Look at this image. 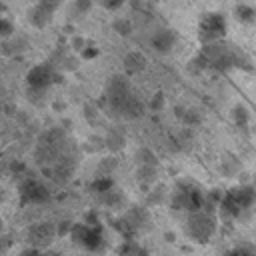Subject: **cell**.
<instances>
[{"mask_svg": "<svg viewBox=\"0 0 256 256\" xmlns=\"http://www.w3.org/2000/svg\"><path fill=\"white\" fill-rule=\"evenodd\" d=\"M72 242L88 252H98L104 248L106 238H104V230L102 224H86V222H74L70 228Z\"/></svg>", "mask_w": 256, "mask_h": 256, "instance_id": "obj_5", "label": "cell"}, {"mask_svg": "<svg viewBox=\"0 0 256 256\" xmlns=\"http://www.w3.org/2000/svg\"><path fill=\"white\" fill-rule=\"evenodd\" d=\"M40 256H56V254H54L52 250H42V254H40Z\"/></svg>", "mask_w": 256, "mask_h": 256, "instance_id": "obj_22", "label": "cell"}, {"mask_svg": "<svg viewBox=\"0 0 256 256\" xmlns=\"http://www.w3.org/2000/svg\"><path fill=\"white\" fill-rule=\"evenodd\" d=\"M218 228V220H216V212L210 210H196V212H188L186 222H184V230L186 236L190 240H194L196 244H208L212 240V236L216 234Z\"/></svg>", "mask_w": 256, "mask_h": 256, "instance_id": "obj_3", "label": "cell"}, {"mask_svg": "<svg viewBox=\"0 0 256 256\" xmlns=\"http://www.w3.org/2000/svg\"><path fill=\"white\" fill-rule=\"evenodd\" d=\"M120 256H150V254H148V250L138 246L132 238H126L124 244L120 246Z\"/></svg>", "mask_w": 256, "mask_h": 256, "instance_id": "obj_13", "label": "cell"}, {"mask_svg": "<svg viewBox=\"0 0 256 256\" xmlns=\"http://www.w3.org/2000/svg\"><path fill=\"white\" fill-rule=\"evenodd\" d=\"M20 198L26 204H44L50 200V190L44 182L38 180H26L20 186Z\"/></svg>", "mask_w": 256, "mask_h": 256, "instance_id": "obj_7", "label": "cell"}, {"mask_svg": "<svg viewBox=\"0 0 256 256\" xmlns=\"http://www.w3.org/2000/svg\"><path fill=\"white\" fill-rule=\"evenodd\" d=\"M12 34H14V26H12V22H10L8 18L0 16V38H10Z\"/></svg>", "mask_w": 256, "mask_h": 256, "instance_id": "obj_17", "label": "cell"}, {"mask_svg": "<svg viewBox=\"0 0 256 256\" xmlns=\"http://www.w3.org/2000/svg\"><path fill=\"white\" fill-rule=\"evenodd\" d=\"M92 4H94V0H76V8L80 12H88L92 8Z\"/></svg>", "mask_w": 256, "mask_h": 256, "instance_id": "obj_20", "label": "cell"}, {"mask_svg": "<svg viewBox=\"0 0 256 256\" xmlns=\"http://www.w3.org/2000/svg\"><path fill=\"white\" fill-rule=\"evenodd\" d=\"M80 54H82V58H86V60H90V58H94V56H98V48H94V46H84V48L80 50Z\"/></svg>", "mask_w": 256, "mask_h": 256, "instance_id": "obj_19", "label": "cell"}, {"mask_svg": "<svg viewBox=\"0 0 256 256\" xmlns=\"http://www.w3.org/2000/svg\"><path fill=\"white\" fill-rule=\"evenodd\" d=\"M2 230H4V222H2V218H0V234H2Z\"/></svg>", "mask_w": 256, "mask_h": 256, "instance_id": "obj_23", "label": "cell"}, {"mask_svg": "<svg viewBox=\"0 0 256 256\" xmlns=\"http://www.w3.org/2000/svg\"><path fill=\"white\" fill-rule=\"evenodd\" d=\"M28 86L32 90H46L54 80H56V72L48 66V64H38L28 72Z\"/></svg>", "mask_w": 256, "mask_h": 256, "instance_id": "obj_8", "label": "cell"}, {"mask_svg": "<svg viewBox=\"0 0 256 256\" xmlns=\"http://www.w3.org/2000/svg\"><path fill=\"white\" fill-rule=\"evenodd\" d=\"M176 44V34L172 30H158L154 36H152V46L158 50V52H170Z\"/></svg>", "mask_w": 256, "mask_h": 256, "instance_id": "obj_10", "label": "cell"}, {"mask_svg": "<svg viewBox=\"0 0 256 256\" xmlns=\"http://www.w3.org/2000/svg\"><path fill=\"white\" fill-rule=\"evenodd\" d=\"M144 60L140 58V54H128V58L124 60V66H126V72H136L140 68H144Z\"/></svg>", "mask_w": 256, "mask_h": 256, "instance_id": "obj_15", "label": "cell"}, {"mask_svg": "<svg viewBox=\"0 0 256 256\" xmlns=\"http://www.w3.org/2000/svg\"><path fill=\"white\" fill-rule=\"evenodd\" d=\"M126 0H100V4L106 8V10H118L124 6Z\"/></svg>", "mask_w": 256, "mask_h": 256, "instance_id": "obj_18", "label": "cell"}, {"mask_svg": "<svg viewBox=\"0 0 256 256\" xmlns=\"http://www.w3.org/2000/svg\"><path fill=\"white\" fill-rule=\"evenodd\" d=\"M234 16L242 24H254L256 22V8L250 4H238L234 8Z\"/></svg>", "mask_w": 256, "mask_h": 256, "instance_id": "obj_12", "label": "cell"}, {"mask_svg": "<svg viewBox=\"0 0 256 256\" xmlns=\"http://www.w3.org/2000/svg\"><path fill=\"white\" fill-rule=\"evenodd\" d=\"M114 28H116L120 34H128V32H130V26H128V22H126V20H116Z\"/></svg>", "mask_w": 256, "mask_h": 256, "instance_id": "obj_21", "label": "cell"}, {"mask_svg": "<svg viewBox=\"0 0 256 256\" xmlns=\"http://www.w3.org/2000/svg\"><path fill=\"white\" fill-rule=\"evenodd\" d=\"M254 208H256V186L238 184L222 192V200L216 212L224 220H240V218L250 216Z\"/></svg>", "mask_w": 256, "mask_h": 256, "instance_id": "obj_2", "label": "cell"}, {"mask_svg": "<svg viewBox=\"0 0 256 256\" xmlns=\"http://www.w3.org/2000/svg\"><path fill=\"white\" fill-rule=\"evenodd\" d=\"M200 68H212L218 72L226 70H250L252 64L248 56L234 44H228L224 40L212 42V44H202V50L196 58Z\"/></svg>", "mask_w": 256, "mask_h": 256, "instance_id": "obj_1", "label": "cell"}, {"mask_svg": "<svg viewBox=\"0 0 256 256\" xmlns=\"http://www.w3.org/2000/svg\"><path fill=\"white\" fill-rule=\"evenodd\" d=\"M232 118H234V122L236 124H246L248 122V118H250V114H248V110L244 108V106H236L234 110H232Z\"/></svg>", "mask_w": 256, "mask_h": 256, "instance_id": "obj_16", "label": "cell"}, {"mask_svg": "<svg viewBox=\"0 0 256 256\" xmlns=\"http://www.w3.org/2000/svg\"><path fill=\"white\" fill-rule=\"evenodd\" d=\"M54 236H56V226L46 224V222L34 224V226L28 230L30 244H32V246H38V248H44L46 244H50Z\"/></svg>", "mask_w": 256, "mask_h": 256, "instance_id": "obj_9", "label": "cell"}, {"mask_svg": "<svg viewBox=\"0 0 256 256\" xmlns=\"http://www.w3.org/2000/svg\"><path fill=\"white\" fill-rule=\"evenodd\" d=\"M254 186H256V176H254Z\"/></svg>", "mask_w": 256, "mask_h": 256, "instance_id": "obj_24", "label": "cell"}, {"mask_svg": "<svg viewBox=\"0 0 256 256\" xmlns=\"http://www.w3.org/2000/svg\"><path fill=\"white\" fill-rule=\"evenodd\" d=\"M224 256H256V248L250 242H240V244L232 246Z\"/></svg>", "mask_w": 256, "mask_h": 256, "instance_id": "obj_14", "label": "cell"}, {"mask_svg": "<svg viewBox=\"0 0 256 256\" xmlns=\"http://www.w3.org/2000/svg\"><path fill=\"white\" fill-rule=\"evenodd\" d=\"M172 200V206L176 210H182V212H196V210H202L204 204H206V192L192 180H180L176 186H174V192L170 196Z\"/></svg>", "mask_w": 256, "mask_h": 256, "instance_id": "obj_4", "label": "cell"}, {"mask_svg": "<svg viewBox=\"0 0 256 256\" xmlns=\"http://www.w3.org/2000/svg\"><path fill=\"white\" fill-rule=\"evenodd\" d=\"M228 34V22L222 12H206L198 22V38L202 44L224 40Z\"/></svg>", "mask_w": 256, "mask_h": 256, "instance_id": "obj_6", "label": "cell"}, {"mask_svg": "<svg viewBox=\"0 0 256 256\" xmlns=\"http://www.w3.org/2000/svg\"><path fill=\"white\" fill-rule=\"evenodd\" d=\"M28 18H30V22H32L34 26L42 28V26H46V24L50 22V18H52V12L36 4L34 8H30V12H28Z\"/></svg>", "mask_w": 256, "mask_h": 256, "instance_id": "obj_11", "label": "cell"}]
</instances>
